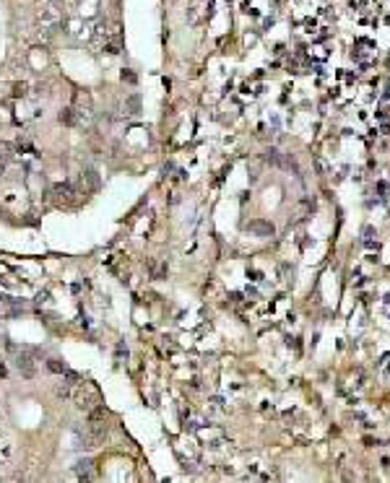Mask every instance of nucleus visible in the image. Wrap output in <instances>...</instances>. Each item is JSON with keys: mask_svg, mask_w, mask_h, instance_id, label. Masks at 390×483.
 <instances>
[{"mask_svg": "<svg viewBox=\"0 0 390 483\" xmlns=\"http://www.w3.org/2000/svg\"><path fill=\"white\" fill-rule=\"evenodd\" d=\"M0 374H5V364L3 361H0Z\"/></svg>", "mask_w": 390, "mask_h": 483, "instance_id": "obj_13", "label": "nucleus"}, {"mask_svg": "<svg viewBox=\"0 0 390 483\" xmlns=\"http://www.w3.org/2000/svg\"><path fill=\"white\" fill-rule=\"evenodd\" d=\"M47 369L55 372V374H63V372H65V364H60L57 359H50V361H47Z\"/></svg>", "mask_w": 390, "mask_h": 483, "instance_id": "obj_11", "label": "nucleus"}, {"mask_svg": "<svg viewBox=\"0 0 390 483\" xmlns=\"http://www.w3.org/2000/svg\"><path fill=\"white\" fill-rule=\"evenodd\" d=\"M16 366H18V372L24 377H34V359L29 353H18L16 356Z\"/></svg>", "mask_w": 390, "mask_h": 483, "instance_id": "obj_6", "label": "nucleus"}, {"mask_svg": "<svg viewBox=\"0 0 390 483\" xmlns=\"http://www.w3.org/2000/svg\"><path fill=\"white\" fill-rule=\"evenodd\" d=\"M13 151H16V146L13 143H0V159H10V156H13Z\"/></svg>", "mask_w": 390, "mask_h": 483, "instance_id": "obj_10", "label": "nucleus"}, {"mask_svg": "<svg viewBox=\"0 0 390 483\" xmlns=\"http://www.w3.org/2000/svg\"><path fill=\"white\" fill-rule=\"evenodd\" d=\"M122 80H130V83H135V76L128 71V73H122Z\"/></svg>", "mask_w": 390, "mask_h": 483, "instance_id": "obj_12", "label": "nucleus"}, {"mask_svg": "<svg viewBox=\"0 0 390 483\" xmlns=\"http://www.w3.org/2000/svg\"><path fill=\"white\" fill-rule=\"evenodd\" d=\"M125 112L133 114V117H135V114H141V99L138 96H130L128 101H125Z\"/></svg>", "mask_w": 390, "mask_h": 483, "instance_id": "obj_7", "label": "nucleus"}, {"mask_svg": "<svg viewBox=\"0 0 390 483\" xmlns=\"http://www.w3.org/2000/svg\"><path fill=\"white\" fill-rule=\"evenodd\" d=\"M60 122H63V125H76V122H78V120H76L73 107H68V109H63V112H60Z\"/></svg>", "mask_w": 390, "mask_h": 483, "instance_id": "obj_9", "label": "nucleus"}, {"mask_svg": "<svg viewBox=\"0 0 390 483\" xmlns=\"http://www.w3.org/2000/svg\"><path fill=\"white\" fill-rule=\"evenodd\" d=\"M99 185H101V179H99V174L94 169H84L81 171V187H84V192L86 190H99Z\"/></svg>", "mask_w": 390, "mask_h": 483, "instance_id": "obj_5", "label": "nucleus"}, {"mask_svg": "<svg viewBox=\"0 0 390 483\" xmlns=\"http://www.w3.org/2000/svg\"><path fill=\"white\" fill-rule=\"evenodd\" d=\"M247 232H252L255 237H273V232H276V226H273L271 221H250L247 224Z\"/></svg>", "mask_w": 390, "mask_h": 483, "instance_id": "obj_4", "label": "nucleus"}, {"mask_svg": "<svg viewBox=\"0 0 390 483\" xmlns=\"http://www.w3.org/2000/svg\"><path fill=\"white\" fill-rule=\"evenodd\" d=\"M73 402H76V408H81V410H91L94 405H99L97 387L89 385V382H81V385L73 390Z\"/></svg>", "mask_w": 390, "mask_h": 483, "instance_id": "obj_1", "label": "nucleus"}, {"mask_svg": "<svg viewBox=\"0 0 390 483\" xmlns=\"http://www.w3.org/2000/svg\"><path fill=\"white\" fill-rule=\"evenodd\" d=\"M76 195H78V190L71 185V182H60V185L52 187V198H55L57 205H73Z\"/></svg>", "mask_w": 390, "mask_h": 483, "instance_id": "obj_2", "label": "nucleus"}, {"mask_svg": "<svg viewBox=\"0 0 390 483\" xmlns=\"http://www.w3.org/2000/svg\"><path fill=\"white\" fill-rule=\"evenodd\" d=\"M73 112H76V120L78 122H86V120H91V99L86 96V94H78L76 96V104H73Z\"/></svg>", "mask_w": 390, "mask_h": 483, "instance_id": "obj_3", "label": "nucleus"}, {"mask_svg": "<svg viewBox=\"0 0 390 483\" xmlns=\"http://www.w3.org/2000/svg\"><path fill=\"white\" fill-rule=\"evenodd\" d=\"M263 159H266V164H273V166H281V154L276 151V148H268L266 154H263Z\"/></svg>", "mask_w": 390, "mask_h": 483, "instance_id": "obj_8", "label": "nucleus"}]
</instances>
